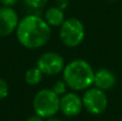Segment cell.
<instances>
[{
  "label": "cell",
  "mask_w": 122,
  "mask_h": 121,
  "mask_svg": "<svg viewBox=\"0 0 122 121\" xmlns=\"http://www.w3.org/2000/svg\"><path fill=\"white\" fill-rule=\"evenodd\" d=\"M69 5V0H57V3H56V6L60 8L61 10H65Z\"/></svg>",
  "instance_id": "16"
},
{
  "label": "cell",
  "mask_w": 122,
  "mask_h": 121,
  "mask_svg": "<svg viewBox=\"0 0 122 121\" xmlns=\"http://www.w3.org/2000/svg\"><path fill=\"white\" fill-rule=\"evenodd\" d=\"M19 18L18 14L13 8L0 6V38L9 36L16 31Z\"/></svg>",
  "instance_id": "7"
},
{
  "label": "cell",
  "mask_w": 122,
  "mask_h": 121,
  "mask_svg": "<svg viewBox=\"0 0 122 121\" xmlns=\"http://www.w3.org/2000/svg\"><path fill=\"white\" fill-rule=\"evenodd\" d=\"M26 121H43V118L40 117L39 115H36V114H34V115L30 116Z\"/></svg>",
  "instance_id": "17"
},
{
  "label": "cell",
  "mask_w": 122,
  "mask_h": 121,
  "mask_svg": "<svg viewBox=\"0 0 122 121\" xmlns=\"http://www.w3.org/2000/svg\"><path fill=\"white\" fill-rule=\"evenodd\" d=\"M108 1H116V0H108Z\"/></svg>",
  "instance_id": "20"
},
{
  "label": "cell",
  "mask_w": 122,
  "mask_h": 121,
  "mask_svg": "<svg viewBox=\"0 0 122 121\" xmlns=\"http://www.w3.org/2000/svg\"><path fill=\"white\" fill-rule=\"evenodd\" d=\"M60 40L67 47H77L82 43L86 35L85 26L81 20L76 17L65 18L60 26Z\"/></svg>",
  "instance_id": "4"
},
{
  "label": "cell",
  "mask_w": 122,
  "mask_h": 121,
  "mask_svg": "<svg viewBox=\"0 0 122 121\" xmlns=\"http://www.w3.org/2000/svg\"><path fill=\"white\" fill-rule=\"evenodd\" d=\"M81 99L84 108L91 115H102L107 108V96L104 90H101L97 87L88 88Z\"/></svg>",
  "instance_id": "5"
},
{
  "label": "cell",
  "mask_w": 122,
  "mask_h": 121,
  "mask_svg": "<svg viewBox=\"0 0 122 121\" xmlns=\"http://www.w3.org/2000/svg\"><path fill=\"white\" fill-rule=\"evenodd\" d=\"M2 5V3H1V0H0V6H1Z\"/></svg>",
  "instance_id": "19"
},
{
  "label": "cell",
  "mask_w": 122,
  "mask_h": 121,
  "mask_svg": "<svg viewBox=\"0 0 122 121\" xmlns=\"http://www.w3.org/2000/svg\"><path fill=\"white\" fill-rule=\"evenodd\" d=\"M121 121H122V118H121Z\"/></svg>",
  "instance_id": "21"
},
{
  "label": "cell",
  "mask_w": 122,
  "mask_h": 121,
  "mask_svg": "<svg viewBox=\"0 0 122 121\" xmlns=\"http://www.w3.org/2000/svg\"><path fill=\"white\" fill-rule=\"evenodd\" d=\"M117 83V77L114 72H112L108 69H100L97 72H94V81L93 85L97 88L104 91L110 90Z\"/></svg>",
  "instance_id": "9"
},
{
  "label": "cell",
  "mask_w": 122,
  "mask_h": 121,
  "mask_svg": "<svg viewBox=\"0 0 122 121\" xmlns=\"http://www.w3.org/2000/svg\"><path fill=\"white\" fill-rule=\"evenodd\" d=\"M32 107L34 113L43 119L54 117L60 111V96L51 89H41L33 96Z\"/></svg>",
  "instance_id": "3"
},
{
  "label": "cell",
  "mask_w": 122,
  "mask_h": 121,
  "mask_svg": "<svg viewBox=\"0 0 122 121\" xmlns=\"http://www.w3.org/2000/svg\"><path fill=\"white\" fill-rule=\"evenodd\" d=\"M66 88H69V87H67V85L65 84V81L62 79V81H56L55 85H54L53 88H51V90H53V91L55 92L57 96H62L63 94L66 93Z\"/></svg>",
  "instance_id": "13"
},
{
  "label": "cell",
  "mask_w": 122,
  "mask_h": 121,
  "mask_svg": "<svg viewBox=\"0 0 122 121\" xmlns=\"http://www.w3.org/2000/svg\"><path fill=\"white\" fill-rule=\"evenodd\" d=\"M62 77L70 89L81 91L93 85L94 71L86 60L75 59L65 64L62 71Z\"/></svg>",
  "instance_id": "2"
},
{
  "label": "cell",
  "mask_w": 122,
  "mask_h": 121,
  "mask_svg": "<svg viewBox=\"0 0 122 121\" xmlns=\"http://www.w3.org/2000/svg\"><path fill=\"white\" fill-rule=\"evenodd\" d=\"M15 32L21 46L28 49H38L51 40V27L41 16L30 14L19 19Z\"/></svg>",
  "instance_id": "1"
},
{
  "label": "cell",
  "mask_w": 122,
  "mask_h": 121,
  "mask_svg": "<svg viewBox=\"0 0 122 121\" xmlns=\"http://www.w3.org/2000/svg\"><path fill=\"white\" fill-rule=\"evenodd\" d=\"M43 73L41 72V70L38 66L34 68H30L29 70H27L25 74V81L28 85L30 86H36L42 81L43 79Z\"/></svg>",
  "instance_id": "11"
},
{
  "label": "cell",
  "mask_w": 122,
  "mask_h": 121,
  "mask_svg": "<svg viewBox=\"0 0 122 121\" xmlns=\"http://www.w3.org/2000/svg\"><path fill=\"white\" fill-rule=\"evenodd\" d=\"M36 66L41 70L44 75L55 76L59 73H62L65 66L64 59L61 55L56 51H46L42 54L38 59Z\"/></svg>",
  "instance_id": "6"
},
{
  "label": "cell",
  "mask_w": 122,
  "mask_h": 121,
  "mask_svg": "<svg viewBox=\"0 0 122 121\" xmlns=\"http://www.w3.org/2000/svg\"><path fill=\"white\" fill-rule=\"evenodd\" d=\"M9 96V85L3 78L0 77V100H3Z\"/></svg>",
  "instance_id": "14"
},
{
  "label": "cell",
  "mask_w": 122,
  "mask_h": 121,
  "mask_svg": "<svg viewBox=\"0 0 122 121\" xmlns=\"http://www.w3.org/2000/svg\"><path fill=\"white\" fill-rule=\"evenodd\" d=\"M19 2V0H1L2 5L4 6H10V8H13L15 4H17Z\"/></svg>",
  "instance_id": "15"
},
{
  "label": "cell",
  "mask_w": 122,
  "mask_h": 121,
  "mask_svg": "<svg viewBox=\"0 0 122 121\" xmlns=\"http://www.w3.org/2000/svg\"><path fill=\"white\" fill-rule=\"evenodd\" d=\"M82 108V99L75 92H66L60 96V111L66 117H75L79 115Z\"/></svg>",
  "instance_id": "8"
},
{
  "label": "cell",
  "mask_w": 122,
  "mask_h": 121,
  "mask_svg": "<svg viewBox=\"0 0 122 121\" xmlns=\"http://www.w3.org/2000/svg\"><path fill=\"white\" fill-rule=\"evenodd\" d=\"M25 5L31 10H41L47 3V0H23Z\"/></svg>",
  "instance_id": "12"
},
{
  "label": "cell",
  "mask_w": 122,
  "mask_h": 121,
  "mask_svg": "<svg viewBox=\"0 0 122 121\" xmlns=\"http://www.w3.org/2000/svg\"><path fill=\"white\" fill-rule=\"evenodd\" d=\"M44 19L51 27H60L65 20L64 12L58 6H51L45 11Z\"/></svg>",
  "instance_id": "10"
},
{
  "label": "cell",
  "mask_w": 122,
  "mask_h": 121,
  "mask_svg": "<svg viewBox=\"0 0 122 121\" xmlns=\"http://www.w3.org/2000/svg\"><path fill=\"white\" fill-rule=\"evenodd\" d=\"M46 121H62V120H60V119H58V118H55V116L54 117H51V118H47Z\"/></svg>",
  "instance_id": "18"
}]
</instances>
